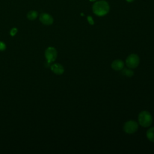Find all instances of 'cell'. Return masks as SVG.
I'll list each match as a JSON object with an SVG mask.
<instances>
[{
    "label": "cell",
    "instance_id": "obj_2",
    "mask_svg": "<svg viewBox=\"0 0 154 154\" xmlns=\"http://www.w3.org/2000/svg\"><path fill=\"white\" fill-rule=\"evenodd\" d=\"M138 120L139 124L144 128H147L150 126L153 121V118L151 114L147 111H142L140 112Z\"/></svg>",
    "mask_w": 154,
    "mask_h": 154
},
{
    "label": "cell",
    "instance_id": "obj_9",
    "mask_svg": "<svg viewBox=\"0 0 154 154\" xmlns=\"http://www.w3.org/2000/svg\"><path fill=\"white\" fill-rule=\"evenodd\" d=\"M146 137L150 141L154 143V127L150 128L147 131Z\"/></svg>",
    "mask_w": 154,
    "mask_h": 154
},
{
    "label": "cell",
    "instance_id": "obj_4",
    "mask_svg": "<svg viewBox=\"0 0 154 154\" xmlns=\"http://www.w3.org/2000/svg\"><path fill=\"white\" fill-rule=\"evenodd\" d=\"M138 128V123L133 120L127 121L123 125L124 131L128 134L135 133Z\"/></svg>",
    "mask_w": 154,
    "mask_h": 154
},
{
    "label": "cell",
    "instance_id": "obj_16",
    "mask_svg": "<svg viewBox=\"0 0 154 154\" xmlns=\"http://www.w3.org/2000/svg\"><path fill=\"white\" fill-rule=\"evenodd\" d=\"M90 1H96V0H90Z\"/></svg>",
    "mask_w": 154,
    "mask_h": 154
},
{
    "label": "cell",
    "instance_id": "obj_6",
    "mask_svg": "<svg viewBox=\"0 0 154 154\" xmlns=\"http://www.w3.org/2000/svg\"><path fill=\"white\" fill-rule=\"evenodd\" d=\"M40 21L45 25H51L54 22V19L50 14L48 13H42L39 17Z\"/></svg>",
    "mask_w": 154,
    "mask_h": 154
},
{
    "label": "cell",
    "instance_id": "obj_11",
    "mask_svg": "<svg viewBox=\"0 0 154 154\" xmlns=\"http://www.w3.org/2000/svg\"><path fill=\"white\" fill-rule=\"evenodd\" d=\"M37 12L36 11H30L27 14V18L30 20H33L37 18Z\"/></svg>",
    "mask_w": 154,
    "mask_h": 154
},
{
    "label": "cell",
    "instance_id": "obj_13",
    "mask_svg": "<svg viewBox=\"0 0 154 154\" xmlns=\"http://www.w3.org/2000/svg\"><path fill=\"white\" fill-rule=\"evenodd\" d=\"M17 32V29L16 28H13L11 30H10V34L11 36H14L16 33Z\"/></svg>",
    "mask_w": 154,
    "mask_h": 154
},
{
    "label": "cell",
    "instance_id": "obj_12",
    "mask_svg": "<svg viewBox=\"0 0 154 154\" xmlns=\"http://www.w3.org/2000/svg\"><path fill=\"white\" fill-rule=\"evenodd\" d=\"M6 49V45L4 42L0 41V51H4Z\"/></svg>",
    "mask_w": 154,
    "mask_h": 154
},
{
    "label": "cell",
    "instance_id": "obj_7",
    "mask_svg": "<svg viewBox=\"0 0 154 154\" xmlns=\"http://www.w3.org/2000/svg\"><path fill=\"white\" fill-rule=\"evenodd\" d=\"M52 72L58 75H62L64 72V67L60 63H54L51 66Z\"/></svg>",
    "mask_w": 154,
    "mask_h": 154
},
{
    "label": "cell",
    "instance_id": "obj_15",
    "mask_svg": "<svg viewBox=\"0 0 154 154\" xmlns=\"http://www.w3.org/2000/svg\"><path fill=\"white\" fill-rule=\"evenodd\" d=\"M127 2H133L134 0H126Z\"/></svg>",
    "mask_w": 154,
    "mask_h": 154
},
{
    "label": "cell",
    "instance_id": "obj_14",
    "mask_svg": "<svg viewBox=\"0 0 154 154\" xmlns=\"http://www.w3.org/2000/svg\"><path fill=\"white\" fill-rule=\"evenodd\" d=\"M87 19H88V22H89L90 24L93 25V24L94 23V21H93V18L91 17V16H88V17H87Z\"/></svg>",
    "mask_w": 154,
    "mask_h": 154
},
{
    "label": "cell",
    "instance_id": "obj_1",
    "mask_svg": "<svg viewBox=\"0 0 154 154\" xmlns=\"http://www.w3.org/2000/svg\"><path fill=\"white\" fill-rule=\"evenodd\" d=\"M93 13L98 16L106 15L109 11V5L108 3L104 1L100 0L96 2L92 7Z\"/></svg>",
    "mask_w": 154,
    "mask_h": 154
},
{
    "label": "cell",
    "instance_id": "obj_3",
    "mask_svg": "<svg viewBox=\"0 0 154 154\" xmlns=\"http://www.w3.org/2000/svg\"><path fill=\"white\" fill-rule=\"evenodd\" d=\"M125 63L128 67L130 69H135L139 65L140 58L138 55L131 54L127 57Z\"/></svg>",
    "mask_w": 154,
    "mask_h": 154
},
{
    "label": "cell",
    "instance_id": "obj_10",
    "mask_svg": "<svg viewBox=\"0 0 154 154\" xmlns=\"http://www.w3.org/2000/svg\"><path fill=\"white\" fill-rule=\"evenodd\" d=\"M122 74H123L124 75L128 76V77H131L134 75V72L133 70H131V69L129 68L127 69V68H123L122 70Z\"/></svg>",
    "mask_w": 154,
    "mask_h": 154
},
{
    "label": "cell",
    "instance_id": "obj_8",
    "mask_svg": "<svg viewBox=\"0 0 154 154\" xmlns=\"http://www.w3.org/2000/svg\"><path fill=\"white\" fill-rule=\"evenodd\" d=\"M124 62L119 59L115 60L113 61L111 63V68L115 70L119 71V70H122L124 68Z\"/></svg>",
    "mask_w": 154,
    "mask_h": 154
},
{
    "label": "cell",
    "instance_id": "obj_5",
    "mask_svg": "<svg viewBox=\"0 0 154 154\" xmlns=\"http://www.w3.org/2000/svg\"><path fill=\"white\" fill-rule=\"evenodd\" d=\"M57 51L54 47H48L45 52V56L47 60L48 63L54 62L57 57Z\"/></svg>",
    "mask_w": 154,
    "mask_h": 154
}]
</instances>
